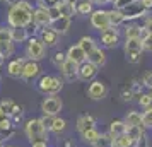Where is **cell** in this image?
<instances>
[{
    "mask_svg": "<svg viewBox=\"0 0 152 147\" xmlns=\"http://www.w3.org/2000/svg\"><path fill=\"white\" fill-rule=\"evenodd\" d=\"M79 46L82 48V51L86 53V55H89L91 51L96 48V43H94V39H92V38H89V36H84L82 39L79 41Z\"/></svg>",
    "mask_w": 152,
    "mask_h": 147,
    "instance_id": "29",
    "label": "cell"
},
{
    "mask_svg": "<svg viewBox=\"0 0 152 147\" xmlns=\"http://www.w3.org/2000/svg\"><path fill=\"white\" fill-rule=\"evenodd\" d=\"M142 46L144 50H152V34H144V39H142Z\"/></svg>",
    "mask_w": 152,
    "mask_h": 147,
    "instance_id": "41",
    "label": "cell"
},
{
    "mask_svg": "<svg viewBox=\"0 0 152 147\" xmlns=\"http://www.w3.org/2000/svg\"><path fill=\"white\" fill-rule=\"evenodd\" d=\"M145 9L142 7L140 2H132L130 5H126L125 9H121V14L125 15V19H133V17H140L144 14Z\"/></svg>",
    "mask_w": 152,
    "mask_h": 147,
    "instance_id": "10",
    "label": "cell"
},
{
    "mask_svg": "<svg viewBox=\"0 0 152 147\" xmlns=\"http://www.w3.org/2000/svg\"><path fill=\"white\" fill-rule=\"evenodd\" d=\"M2 63H4V56L0 55V65H2Z\"/></svg>",
    "mask_w": 152,
    "mask_h": 147,
    "instance_id": "53",
    "label": "cell"
},
{
    "mask_svg": "<svg viewBox=\"0 0 152 147\" xmlns=\"http://www.w3.org/2000/svg\"><path fill=\"white\" fill-rule=\"evenodd\" d=\"M123 99L125 101H130L132 99V91H123Z\"/></svg>",
    "mask_w": 152,
    "mask_h": 147,
    "instance_id": "48",
    "label": "cell"
},
{
    "mask_svg": "<svg viewBox=\"0 0 152 147\" xmlns=\"http://www.w3.org/2000/svg\"><path fill=\"white\" fill-rule=\"evenodd\" d=\"M38 87H39V91H41L43 94H50V96H55L56 92L62 91L63 82H62V79H58V77L45 75V77H41V80H39Z\"/></svg>",
    "mask_w": 152,
    "mask_h": 147,
    "instance_id": "3",
    "label": "cell"
},
{
    "mask_svg": "<svg viewBox=\"0 0 152 147\" xmlns=\"http://www.w3.org/2000/svg\"><path fill=\"white\" fill-rule=\"evenodd\" d=\"M94 125H96V120H94V116H91V115H82V116H79V120H77V130L80 133L86 132V130H89V128H94Z\"/></svg>",
    "mask_w": 152,
    "mask_h": 147,
    "instance_id": "16",
    "label": "cell"
},
{
    "mask_svg": "<svg viewBox=\"0 0 152 147\" xmlns=\"http://www.w3.org/2000/svg\"><path fill=\"white\" fill-rule=\"evenodd\" d=\"M125 34H126V39H135V38H140V39H142V28H138V26H135V24H132V26L126 28Z\"/></svg>",
    "mask_w": 152,
    "mask_h": 147,
    "instance_id": "30",
    "label": "cell"
},
{
    "mask_svg": "<svg viewBox=\"0 0 152 147\" xmlns=\"http://www.w3.org/2000/svg\"><path fill=\"white\" fill-rule=\"evenodd\" d=\"M132 2H135V0H116V2H115V5L121 10V9H125L126 5H130Z\"/></svg>",
    "mask_w": 152,
    "mask_h": 147,
    "instance_id": "42",
    "label": "cell"
},
{
    "mask_svg": "<svg viewBox=\"0 0 152 147\" xmlns=\"http://www.w3.org/2000/svg\"><path fill=\"white\" fill-rule=\"evenodd\" d=\"M138 105L142 106V108H151L152 106V96L151 94H140V99H138Z\"/></svg>",
    "mask_w": 152,
    "mask_h": 147,
    "instance_id": "36",
    "label": "cell"
},
{
    "mask_svg": "<svg viewBox=\"0 0 152 147\" xmlns=\"http://www.w3.org/2000/svg\"><path fill=\"white\" fill-rule=\"evenodd\" d=\"M26 53H28V56L31 60H34V62L41 60L43 56H45V45L41 43V39H34V38L29 39Z\"/></svg>",
    "mask_w": 152,
    "mask_h": 147,
    "instance_id": "6",
    "label": "cell"
},
{
    "mask_svg": "<svg viewBox=\"0 0 152 147\" xmlns=\"http://www.w3.org/2000/svg\"><path fill=\"white\" fill-rule=\"evenodd\" d=\"M101 43L106 48H115L118 45V33L115 29H106L101 33Z\"/></svg>",
    "mask_w": 152,
    "mask_h": 147,
    "instance_id": "12",
    "label": "cell"
},
{
    "mask_svg": "<svg viewBox=\"0 0 152 147\" xmlns=\"http://www.w3.org/2000/svg\"><path fill=\"white\" fill-rule=\"evenodd\" d=\"M5 147H14V146H5Z\"/></svg>",
    "mask_w": 152,
    "mask_h": 147,
    "instance_id": "54",
    "label": "cell"
},
{
    "mask_svg": "<svg viewBox=\"0 0 152 147\" xmlns=\"http://www.w3.org/2000/svg\"><path fill=\"white\" fill-rule=\"evenodd\" d=\"M126 135L132 139L133 144H137L144 139V128L142 127H126Z\"/></svg>",
    "mask_w": 152,
    "mask_h": 147,
    "instance_id": "23",
    "label": "cell"
},
{
    "mask_svg": "<svg viewBox=\"0 0 152 147\" xmlns=\"http://www.w3.org/2000/svg\"><path fill=\"white\" fill-rule=\"evenodd\" d=\"M46 10H48V15H50V19H51V21H55V19H58V17H62V15H60V10H58V7H56V5L48 7Z\"/></svg>",
    "mask_w": 152,
    "mask_h": 147,
    "instance_id": "40",
    "label": "cell"
},
{
    "mask_svg": "<svg viewBox=\"0 0 152 147\" xmlns=\"http://www.w3.org/2000/svg\"><path fill=\"white\" fill-rule=\"evenodd\" d=\"M41 43L46 46H55L58 43V33H55L51 28H46L41 33Z\"/></svg>",
    "mask_w": 152,
    "mask_h": 147,
    "instance_id": "19",
    "label": "cell"
},
{
    "mask_svg": "<svg viewBox=\"0 0 152 147\" xmlns=\"http://www.w3.org/2000/svg\"><path fill=\"white\" fill-rule=\"evenodd\" d=\"M39 74V65L34 60H29L24 63V70H22V79L24 80H33Z\"/></svg>",
    "mask_w": 152,
    "mask_h": 147,
    "instance_id": "13",
    "label": "cell"
},
{
    "mask_svg": "<svg viewBox=\"0 0 152 147\" xmlns=\"http://www.w3.org/2000/svg\"><path fill=\"white\" fill-rule=\"evenodd\" d=\"M97 67H94L92 63L89 62H84L79 65V70H77V77L80 79V80H89V79H92L94 75H96L97 72Z\"/></svg>",
    "mask_w": 152,
    "mask_h": 147,
    "instance_id": "9",
    "label": "cell"
},
{
    "mask_svg": "<svg viewBox=\"0 0 152 147\" xmlns=\"http://www.w3.org/2000/svg\"><path fill=\"white\" fill-rule=\"evenodd\" d=\"M142 39L140 38H135V39H126L125 43V55H126V60L130 63H138L140 62V55H142Z\"/></svg>",
    "mask_w": 152,
    "mask_h": 147,
    "instance_id": "4",
    "label": "cell"
},
{
    "mask_svg": "<svg viewBox=\"0 0 152 147\" xmlns=\"http://www.w3.org/2000/svg\"><path fill=\"white\" fill-rule=\"evenodd\" d=\"M33 147H48V140H36L33 142Z\"/></svg>",
    "mask_w": 152,
    "mask_h": 147,
    "instance_id": "44",
    "label": "cell"
},
{
    "mask_svg": "<svg viewBox=\"0 0 152 147\" xmlns=\"http://www.w3.org/2000/svg\"><path fill=\"white\" fill-rule=\"evenodd\" d=\"M12 51H14V45H12V41H4V43H0V55H2V56L12 55Z\"/></svg>",
    "mask_w": 152,
    "mask_h": 147,
    "instance_id": "35",
    "label": "cell"
},
{
    "mask_svg": "<svg viewBox=\"0 0 152 147\" xmlns=\"http://www.w3.org/2000/svg\"><path fill=\"white\" fill-rule=\"evenodd\" d=\"M91 24H92L96 29H99V31L110 29L108 12H104V10H96V12H92V15H91Z\"/></svg>",
    "mask_w": 152,
    "mask_h": 147,
    "instance_id": "7",
    "label": "cell"
},
{
    "mask_svg": "<svg viewBox=\"0 0 152 147\" xmlns=\"http://www.w3.org/2000/svg\"><path fill=\"white\" fill-rule=\"evenodd\" d=\"M56 7L60 10V15L62 17H72V15L75 14V5H72V4H67V2H58L56 4Z\"/></svg>",
    "mask_w": 152,
    "mask_h": 147,
    "instance_id": "26",
    "label": "cell"
},
{
    "mask_svg": "<svg viewBox=\"0 0 152 147\" xmlns=\"http://www.w3.org/2000/svg\"><path fill=\"white\" fill-rule=\"evenodd\" d=\"M144 86L152 89V72H147V74L144 75Z\"/></svg>",
    "mask_w": 152,
    "mask_h": 147,
    "instance_id": "43",
    "label": "cell"
},
{
    "mask_svg": "<svg viewBox=\"0 0 152 147\" xmlns=\"http://www.w3.org/2000/svg\"><path fill=\"white\" fill-rule=\"evenodd\" d=\"M0 106H2V110L9 115H15V113L19 111V108H17V105L15 103H12V101H4V103H0Z\"/></svg>",
    "mask_w": 152,
    "mask_h": 147,
    "instance_id": "33",
    "label": "cell"
},
{
    "mask_svg": "<svg viewBox=\"0 0 152 147\" xmlns=\"http://www.w3.org/2000/svg\"><path fill=\"white\" fill-rule=\"evenodd\" d=\"M86 58H87V55L82 51V48H80L79 45H75V46H70L69 51H67V60L77 63V65L84 63V62H86Z\"/></svg>",
    "mask_w": 152,
    "mask_h": 147,
    "instance_id": "11",
    "label": "cell"
},
{
    "mask_svg": "<svg viewBox=\"0 0 152 147\" xmlns=\"http://www.w3.org/2000/svg\"><path fill=\"white\" fill-rule=\"evenodd\" d=\"M140 4H142V7L144 9H151L152 7V0H142Z\"/></svg>",
    "mask_w": 152,
    "mask_h": 147,
    "instance_id": "46",
    "label": "cell"
},
{
    "mask_svg": "<svg viewBox=\"0 0 152 147\" xmlns=\"http://www.w3.org/2000/svg\"><path fill=\"white\" fill-rule=\"evenodd\" d=\"M24 60L21 58H15L7 65V74L10 77H22V70H24Z\"/></svg>",
    "mask_w": 152,
    "mask_h": 147,
    "instance_id": "15",
    "label": "cell"
},
{
    "mask_svg": "<svg viewBox=\"0 0 152 147\" xmlns=\"http://www.w3.org/2000/svg\"><path fill=\"white\" fill-rule=\"evenodd\" d=\"M87 62L92 63L94 67H101V65L106 63V55H104V51L101 48H94L87 55Z\"/></svg>",
    "mask_w": 152,
    "mask_h": 147,
    "instance_id": "14",
    "label": "cell"
},
{
    "mask_svg": "<svg viewBox=\"0 0 152 147\" xmlns=\"http://www.w3.org/2000/svg\"><path fill=\"white\" fill-rule=\"evenodd\" d=\"M70 28V19L69 17H58L55 21H51V29L58 33V34H63V33H67Z\"/></svg>",
    "mask_w": 152,
    "mask_h": 147,
    "instance_id": "18",
    "label": "cell"
},
{
    "mask_svg": "<svg viewBox=\"0 0 152 147\" xmlns=\"http://www.w3.org/2000/svg\"><path fill=\"white\" fill-rule=\"evenodd\" d=\"M33 19H34V22L38 24V26H48V24H51V19H50L48 15V10L46 9H38L34 14H33Z\"/></svg>",
    "mask_w": 152,
    "mask_h": 147,
    "instance_id": "20",
    "label": "cell"
},
{
    "mask_svg": "<svg viewBox=\"0 0 152 147\" xmlns=\"http://www.w3.org/2000/svg\"><path fill=\"white\" fill-rule=\"evenodd\" d=\"M87 94H89L91 99H94V101H99V99L106 98V94H108V89H106V86L101 82V80H96V82H92L89 86V89H87Z\"/></svg>",
    "mask_w": 152,
    "mask_h": 147,
    "instance_id": "8",
    "label": "cell"
},
{
    "mask_svg": "<svg viewBox=\"0 0 152 147\" xmlns=\"http://www.w3.org/2000/svg\"><path fill=\"white\" fill-rule=\"evenodd\" d=\"M91 2H94V4H108L110 0H91Z\"/></svg>",
    "mask_w": 152,
    "mask_h": 147,
    "instance_id": "50",
    "label": "cell"
},
{
    "mask_svg": "<svg viewBox=\"0 0 152 147\" xmlns=\"http://www.w3.org/2000/svg\"><path fill=\"white\" fill-rule=\"evenodd\" d=\"M115 147H133V142L132 139L125 133V135H120L115 139Z\"/></svg>",
    "mask_w": 152,
    "mask_h": 147,
    "instance_id": "32",
    "label": "cell"
},
{
    "mask_svg": "<svg viewBox=\"0 0 152 147\" xmlns=\"http://www.w3.org/2000/svg\"><path fill=\"white\" fill-rule=\"evenodd\" d=\"M65 62H67V55H65V53H62V51L55 53V56H53V63H55L56 67H62Z\"/></svg>",
    "mask_w": 152,
    "mask_h": 147,
    "instance_id": "38",
    "label": "cell"
},
{
    "mask_svg": "<svg viewBox=\"0 0 152 147\" xmlns=\"http://www.w3.org/2000/svg\"><path fill=\"white\" fill-rule=\"evenodd\" d=\"M140 144H142V147H149V144H147V140H145V135H144V139L140 140Z\"/></svg>",
    "mask_w": 152,
    "mask_h": 147,
    "instance_id": "51",
    "label": "cell"
},
{
    "mask_svg": "<svg viewBox=\"0 0 152 147\" xmlns=\"http://www.w3.org/2000/svg\"><path fill=\"white\" fill-rule=\"evenodd\" d=\"M123 121L126 127H142V115L138 111H128Z\"/></svg>",
    "mask_w": 152,
    "mask_h": 147,
    "instance_id": "22",
    "label": "cell"
},
{
    "mask_svg": "<svg viewBox=\"0 0 152 147\" xmlns=\"http://www.w3.org/2000/svg\"><path fill=\"white\" fill-rule=\"evenodd\" d=\"M62 106H63V103L60 98L50 96V98H46L41 103V111L45 116H56L58 113L62 111Z\"/></svg>",
    "mask_w": 152,
    "mask_h": 147,
    "instance_id": "5",
    "label": "cell"
},
{
    "mask_svg": "<svg viewBox=\"0 0 152 147\" xmlns=\"http://www.w3.org/2000/svg\"><path fill=\"white\" fill-rule=\"evenodd\" d=\"M63 2H67V4H72V5H75L77 0H63Z\"/></svg>",
    "mask_w": 152,
    "mask_h": 147,
    "instance_id": "52",
    "label": "cell"
},
{
    "mask_svg": "<svg viewBox=\"0 0 152 147\" xmlns=\"http://www.w3.org/2000/svg\"><path fill=\"white\" fill-rule=\"evenodd\" d=\"M0 147H4V146H2V144H0Z\"/></svg>",
    "mask_w": 152,
    "mask_h": 147,
    "instance_id": "55",
    "label": "cell"
},
{
    "mask_svg": "<svg viewBox=\"0 0 152 147\" xmlns=\"http://www.w3.org/2000/svg\"><path fill=\"white\" fill-rule=\"evenodd\" d=\"M75 10H79L80 14H89L91 10H92V2H80Z\"/></svg>",
    "mask_w": 152,
    "mask_h": 147,
    "instance_id": "37",
    "label": "cell"
},
{
    "mask_svg": "<svg viewBox=\"0 0 152 147\" xmlns=\"http://www.w3.org/2000/svg\"><path fill=\"white\" fill-rule=\"evenodd\" d=\"M43 2H48L50 7H53V5H56V4H58V0H43Z\"/></svg>",
    "mask_w": 152,
    "mask_h": 147,
    "instance_id": "49",
    "label": "cell"
},
{
    "mask_svg": "<svg viewBox=\"0 0 152 147\" xmlns=\"http://www.w3.org/2000/svg\"><path fill=\"white\" fill-rule=\"evenodd\" d=\"M10 39L15 43H22L28 39V31L26 28H14L10 29Z\"/></svg>",
    "mask_w": 152,
    "mask_h": 147,
    "instance_id": "27",
    "label": "cell"
},
{
    "mask_svg": "<svg viewBox=\"0 0 152 147\" xmlns=\"http://www.w3.org/2000/svg\"><path fill=\"white\" fill-rule=\"evenodd\" d=\"M99 135H101V133L97 132L96 127H94V128H89V130L82 132V139L86 140V142H89V144H94V142L99 139Z\"/></svg>",
    "mask_w": 152,
    "mask_h": 147,
    "instance_id": "31",
    "label": "cell"
},
{
    "mask_svg": "<svg viewBox=\"0 0 152 147\" xmlns=\"http://www.w3.org/2000/svg\"><path fill=\"white\" fill-rule=\"evenodd\" d=\"M145 33H147V34H152V19L151 21H147V24H145Z\"/></svg>",
    "mask_w": 152,
    "mask_h": 147,
    "instance_id": "45",
    "label": "cell"
},
{
    "mask_svg": "<svg viewBox=\"0 0 152 147\" xmlns=\"http://www.w3.org/2000/svg\"><path fill=\"white\" fill-rule=\"evenodd\" d=\"M151 96H152V92H151Z\"/></svg>",
    "mask_w": 152,
    "mask_h": 147,
    "instance_id": "56",
    "label": "cell"
},
{
    "mask_svg": "<svg viewBox=\"0 0 152 147\" xmlns=\"http://www.w3.org/2000/svg\"><path fill=\"white\" fill-rule=\"evenodd\" d=\"M92 147H115V139L110 133H101L99 139L92 144Z\"/></svg>",
    "mask_w": 152,
    "mask_h": 147,
    "instance_id": "25",
    "label": "cell"
},
{
    "mask_svg": "<svg viewBox=\"0 0 152 147\" xmlns=\"http://www.w3.org/2000/svg\"><path fill=\"white\" fill-rule=\"evenodd\" d=\"M142 128H152V106L147 108L142 115Z\"/></svg>",
    "mask_w": 152,
    "mask_h": 147,
    "instance_id": "34",
    "label": "cell"
},
{
    "mask_svg": "<svg viewBox=\"0 0 152 147\" xmlns=\"http://www.w3.org/2000/svg\"><path fill=\"white\" fill-rule=\"evenodd\" d=\"M108 21H110V28L113 26H120L125 21V15L121 14V10H110L108 12Z\"/></svg>",
    "mask_w": 152,
    "mask_h": 147,
    "instance_id": "28",
    "label": "cell"
},
{
    "mask_svg": "<svg viewBox=\"0 0 152 147\" xmlns=\"http://www.w3.org/2000/svg\"><path fill=\"white\" fill-rule=\"evenodd\" d=\"M60 69H62V74L67 79H75L77 77V70H79V65L74 63V62H70V60H67Z\"/></svg>",
    "mask_w": 152,
    "mask_h": 147,
    "instance_id": "21",
    "label": "cell"
},
{
    "mask_svg": "<svg viewBox=\"0 0 152 147\" xmlns=\"http://www.w3.org/2000/svg\"><path fill=\"white\" fill-rule=\"evenodd\" d=\"M26 135H28V139L31 140V144H33L36 140H46L48 139V130H46V127L41 123V120L33 118L26 123Z\"/></svg>",
    "mask_w": 152,
    "mask_h": 147,
    "instance_id": "2",
    "label": "cell"
},
{
    "mask_svg": "<svg viewBox=\"0 0 152 147\" xmlns=\"http://www.w3.org/2000/svg\"><path fill=\"white\" fill-rule=\"evenodd\" d=\"M113 137V139H116L120 135H125L126 133V125H125L123 120H115V121H111L110 123V132H108Z\"/></svg>",
    "mask_w": 152,
    "mask_h": 147,
    "instance_id": "17",
    "label": "cell"
},
{
    "mask_svg": "<svg viewBox=\"0 0 152 147\" xmlns=\"http://www.w3.org/2000/svg\"><path fill=\"white\" fill-rule=\"evenodd\" d=\"M4 41H12L10 39V29L9 28H0V43Z\"/></svg>",
    "mask_w": 152,
    "mask_h": 147,
    "instance_id": "39",
    "label": "cell"
},
{
    "mask_svg": "<svg viewBox=\"0 0 152 147\" xmlns=\"http://www.w3.org/2000/svg\"><path fill=\"white\" fill-rule=\"evenodd\" d=\"M65 128H67V121H65L63 118H58V116H55L48 130H50L51 133H55V135H60V133H62Z\"/></svg>",
    "mask_w": 152,
    "mask_h": 147,
    "instance_id": "24",
    "label": "cell"
},
{
    "mask_svg": "<svg viewBox=\"0 0 152 147\" xmlns=\"http://www.w3.org/2000/svg\"><path fill=\"white\" fill-rule=\"evenodd\" d=\"M33 9L29 7L26 2H19L9 12V22L12 28H26L29 22L33 21Z\"/></svg>",
    "mask_w": 152,
    "mask_h": 147,
    "instance_id": "1",
    "label": "cell"
},
{
    "mask_svg": "<svg viewBox=\"0 0 152 147\" xmlns=\"http://www.w3.org/2000/svg\"><path fill=\"white\" fill-rule=\"evenodd\" d=\"M5 120H9V116H7V113L2 110V106H0V121H5Z\"/></svg>",
    "mask_w": 152,
    "mask_h": 147,
    "instance_id": "47",
    "label": "cell"
}]
</instances>
